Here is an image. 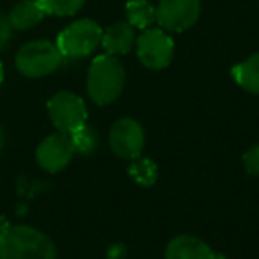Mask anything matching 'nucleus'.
I'll use <instances>...</instances> for the list:
<instances>
[{
  "label": "nucleus",
  "instance_id": "f257e3e1",
  "mask_svg": "<svg viewBox=\"0 0 259 259\" xmlns=\"http://www.w3.org/2000/svg\"><path fill=\"white\" fill-rule=\"evenodd\" d=\"M0 259H57V248L43 231L18 224L0 234Z\"/></svg>",
  "mask_w": 259,
  "mask_h": 259
},
{
  "label": "nucleus",
  "instance_id": "f03ea898",
  "mask_svg": "<svg viewBox=\"0 0 259 259\" xmlns=\"http://www.w3.org/2000/svg\"><path fill=\"white\" fill-rule=\"evenodd\" d=\"M126 82V71L114 55H100L91 62L87 73V94L100 107L110 105L121 96Z\"/></svg>",
  "mask_w": 259,
  "mask_h": 259
},
{
  "label": "nucleus",
  "instance_id": "7ed1b4c3",
  "mask_svg": "<svg viewBox=\"0 0 259 259\" xmlns=\"http://www.w3.org/2000/svg\"><path fill=\"white\" fill-rule=\"evenodd\" d=\"M62 57L57 45L48 39H36L23 45L15 57L16 69L27 78H43L61 68Z\"/></svg>",
  "mask_w": 259,
  "mask_h": 259
},
{
  "label": "nucleus",
  "instance_id": "20e7f679",
  "mask_svg": "<svg viewBox=\"0 0 259 259\" xmlns=\"http://www.w3.org/2000/svg\"><path fill=\"white\" fill-rule=\"evenodd\" d=\"M103 29L94 20L82 18L68 25L57 36V48L61 50L62 57L82 59L91 55L101 45Z\"/></svg>",
  "mask_w": 259,
  "mask_h": 259
},
{
  "label": "nucleus",
  "instance_id": "39448f33",
  "mask_svg": "<svg viewBox=\"0 0 259 259\" xmlns=\"http://www.w3.org/2000/svg\"><path fill=\"white\" fill-rule=\"evenodd\" d=\"M48 115L52 124L62 134H73L87 124V105L71 91H59L48 100Z\"/></svg>",
  "mask_w": 259,
  "mask_h": 259
},
{
  "label": "nucleus",
  "instance_id": "423d86ee",
  "mask_svg": "<svg viewBox=\"0 0 259 259\" xmlns=\"http://www.w3.org/2000/svg\"><path fill=\"white\" fill-rule=\"evenodd\" d=\"M139 61L149 69H165L172 62L174 57V41L163 29L142 30L141 36L135 39Z\"/></svg>",
  "mask_w": 259,
  "mask_h": 259
},
{
  "label": "nucleus",
  "instance_id": "0eeeda50",
  "mask_svg": "<svg viewBox=\"0 0 259 259\" xmlns=\"http://www.w3.org/2000/svg\"><path fill=\"white\" fill-rule=\"evenodd\" d=\"M146 134L142 124L134 117H122L112 124L108 132V146L112 153L122 160H134L142 155Z\"/></svg>",
  "mask_w": 259,
  "mask_h": 259
},
{
  "label": "nucleus",
  "instance_id": "6e6552de",
  "mask_svg": "<svg viewBox=\"0 0 259 259\" xmlns=\"http://www.w3.org/2000/svg\"><path fill=\"white\" fill-rule=\"evenodd\" d=\"M201 15V0H160L156 23L165 32H185Z\"/></svg>",
  "mask_w": 259,
  "mask_h": 259
},
{
  "label": "nucleus",
  "instance_id": "1a4fd4ad",
  "mask_svg": "<svg viewBox=\"0 0 259 259\" xmlns=\"http://www.w3.org/2000/svg\"><path fill=\"white\" fill-rule=\"evenodd\" d=\"M76 151L71 137L68 134L57 132V134L48 135L39 142L36 149V162L43 170L55 174L69 165Z\"/></svg>",
  "mask_w": 259,
  "mask_h": 259
},
{
  "label": "nucleus",
  "instance_id": "9d476101",
  "mask_svg": "<svg viewBox=\"0 0 259 259\" xmlns=\"http://www.w3.org/2000/svg\"><path fill=\"white\" fill-rule=\"evenodd\" d=\"M165 259H217V252L201 238L180 234L167 243Z\"/></svg>",
  "mask_w": 259,
  "mask_h": 259
},
{
  "label": "nucleus",
  "instance_id": "9b49d317",
  "mask_svg": "<svg viewBox=\"0 0 259 259\" xmlns=\"http://www.w3.org/2000/svg\"><path fill=\"white\" fill-rule=\"evenodd\" d=\"M135 32L134 27L128 22H117L114 25H110L108 29L103 30L101 36V47L105 48L108 55H126L130 54V50L135 45Z\"/></svg>",
  "mask_w": 259,
  "mask_h": 259
},
{
  "label": "nucleus",
  "instance_id": "f8f14e48",
  "mask_svg": "<svg viewBox=\"0 0 259 259\" xmlns=\"http://www.w3.org/2000/svg\"><path fill=\"white\" fill-rule=\"evenodd\" d=\"M45 11L41 9L37 0H22L9 11L8 18L15 30H29L43 22Z\"/></svg>",
  "mask_w": 259,
  "mask_h": 259
},
{
  "label": "nucleus",
  "instance_id": "ddd939ff",
  "mask_svg": "<svg viewBox=\"0 0 259 259\" xmlns=\"http://www.w3.org/2000/svg\"><path fill=\"white\" fill-rule=\"evenodd\" d=\"M231 76L243 91L259 94V54H254L245 61L238 62L231 69Z\"/></svg>",
  "mask_w": 259,
  "mask_h": 259
},
{
  "label": "nucleus",
  "instance_id": "4468645a",
  "mask_svg": "<svg viewBox=\"0 0 259 259\" xmlns=\"http://www.w3.org/2000/svg\"><path fill=\"white\" fill-rule=\"evenodd\" d=\"M126 18L134 29L146 30L156 23V8L148 0H128L126 2Z\"/></svg>",
  "mask_w": 259,
  "mask_h": 259
},
{
  "label": "nucleus",
  "instance_id": "2eb2a0df",
  "mask_svg": "<svg viewBox=\"0 0 259 259\" xmlns=\"http://www.w3.org/2000/svg\"><path fill=\"white\" fill-rule=\"evenodd\" d=\"M128 176L132 178V181H135L139 187L149 188L158 181V165H156L151 158L137 156V158L130 160Z\"/></svg>",
  "mask_w": 259,
  "mask_h": 259
},
{
  "label": "nucleus",
  "instance_id": "dca6fc26",
  "mask_svg": "<svg viewBox=\"0 0 259 259\" xmlns=\"http://www.w3.org/2000/svg\"><path fill=\"white\" fill-rule=\"evenodd\" d=\"M45 15L48 16H73L83 8L85 0H37Z\"/></svg>",
  "mask_w": 259,
  "mask_h": 259
},
{
  "label": "nucleus",
  "instance_id": "f3484780",
  "mask_svg": "<svg viewBox=\"0 0 259 259\" xmlns=\"http://www.w3.org/2000/svg\"><path fill=\"white\" fill-rule=\"evenodd\" d=\"M69 137H71L73 146H75V151L80 153V155H91V153L96 151L98 144H100L96 130L87 124H83L82 128H78L76 132H73V134H69Z\"/></svg>",
  "mask_w": 259,
  "mask_h": 259
},
{
  "label": "nucleus",
  "instance_id": "a211bd4d",
  "mask_svg": "<svg viewBox=\"0 0 259 259\" xmlns=\"http://www.w3.org/2000/svg\"><path fill=\"white\" fill-rule=\"evenodd\" d=\"M241 162H243V167L248 174H252V176H259V144L252 146V148L243 155Z\"/></svg>",
  "mask_w": 259,
  "mask_h": 259
},
{
  "label": "nucleus",
  "instance_id": "6ab92c4d",
  "mask_svg": "<svg viewBox=\"0 0 259 259\" xmlns=\"http://www.w3.org/2000/svg\"><path fill=\"white\" fill-rule=\"evenodd\" d=\"M13 32H15V29H13L11 23H9L8 15H2V13H0V52L6 50L8 45L11 43Z\"/></svg>",
  "mask_w": 259,
  "mask_h": 259
},
{
  "label": "nucleus",
  "instance_id": "aec40b11",
  "mask_svg": "<svg viewBox=\"0 0 259 259\" xmlns=\"http://www.w3.org/2000/svg\"><path fill=\"white\" fill-rule=\"evenodd\" d=\"M124 257V245H112L108 248V259H122Z\"/></svg>",
  "mask_w": 259,
  "mask_h": 259
},
{
  "label": "nucleus",
  "instance_id": "412c9836",
  "mask_svg": "<svg viewBox=\"0 0 259 259\" xmlns=\"http://www.w3.org/2000/svg\"><path fill=\"white\" fill-rule=\"evenodd\" d=\"M4 76H6L4 64H2V62H0V85H2V82H4Z\"/></svg>",
  "mask_w": 259,
  "mask_h": 259
},
{
  "label": "nucleus",
  "instance_id": "4be33fe9",
  "mask_svg": "<svg viewBox=\"0 0 259 259\" xmlns=\"http://www.w3.org/2000/svg\"><path fill=\"white\" fill-rule=\"evenodd\" d=\"M2 148H4V130L0 126V151H2Z\"/></svg>",
  "mask_w": 259,
  "mask_h": 259
}]
</instances>
